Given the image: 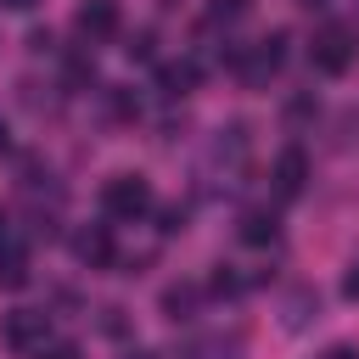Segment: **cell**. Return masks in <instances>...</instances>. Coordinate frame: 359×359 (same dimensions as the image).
Here are the masks:
<instances>
[{"label": "cell", "instance_id": "6da1fadb", "mask_svg": "<svg viewBox=\"0 0 359 359\" xmlns=\"http://www.w3.org/2000/svg\"><path fill=\"white\" fill-rule=\"evenodd\" d=\"M157 208V196H151V180H140V174H112L107 185H101V213L107 219H146Z\"/></svg>", "mask_w": 359, "mask_h": 359}, {"label": "cell", "instance_id": "7a4b0ae2", "mask_svg": "<svg viewBox=\"0 0 359 359\" xmlns=\"http://www.w3.org/2000/svg\"><path fill=\"white\" fill-rule=\"evenodd\" d=\"M309 56H314V67H320V73H348V67H353V56H359V34H353L348 22H325V28H314Z\"/></svg>", "mask_w": 359, "mask_h": 359}, {"label": "cell", "instance_id": "3957f363", "mask_svg": "<svg viewBox=\"0 0 359 359\" xmlns=\"http://www.w3.org/2000/svg\"><path fill=\"white\" fill-rule=\"evenodd\" d=\"M280 62H286V34H264V39H252V45L236 56V73H241L247 90H264V84L280 73Z\"/></svg>", "mask_w": 359, "mask_h": 359}, {"label": "cell", "instance_id": "277c9868", "mask_svg": "<svg viewBox=\"0 0 359 359\" xmlns=\"http://www.w3.org/2000/svg\"><path fill=\"white\" fill-rule=\"evenodd\" d=\"M0 342H6L11 353H39V348L50 342V314H39V309H11V314H0Z\"/></svg>", "mask_w": 359, "mask_h": 359}, {"label": "cell", "instance_id": "5b68a950", "mask_svg": "<svg viewBox=\"0 0 359 359\" xmlns=\"http://www.w3.org/2000/svg\"><path fill=\"white\" fill-rule=\"evenodd\" d=\"M247 123H230V129H219L213 135V146H208V168H224V174H236L241 163H247Z\"/></svg>", "mask_w": 359, "mask_h": 359}, {"label": "cell", "instance_id": "8992f818", "mask_svg": "<svg viewBox=\"0 0 359 359\" xmlns=\"http://www.w3.org/2000/svg\"><path fill=\"white\" fill-rule=\"evenodd\" d=\"M73 28H79L90 45L112 39V34H118V0H84V6H79V17H73Z\"/></svg>", "mask_w": 359, "mask_h": 359}, {"label": "cell", "instance_id": "52a82bcc", "mask_svg": "<svg viewBox=\"0 0 359 359\" xmlns=\"http://www.w3.org/2000/svg\"><path fill=\"white\" fill-rule=\"evenodd\" d=\"M303 180H309L303 146H280V157H275V191L280 196H303Z\"/></svg>", "mask_w": 359, "mask_h": 359}, {"label": "cell", "instance_id": "ba28073f", "mask_svg": "<svg viewBox=\"0 0 359 359\" xmlns=\"http://www.w3.org/2000/svg\"><path fill=\"white\" fill-rule=\"evenodd\" d=\"M73 252H79V264H90V269L112 264V230H107V224H90V230H79V236H73Z\"/></svg>", "mask_w": 359, "mask_h": 359}, {"label": "cell", "instance_id": "9c48e42d", "mask_svg": "<svg viewBox=\"0 0 359 359\" xmlns=\"http://www.w3.org/2000/svg\"><path fill=\"white\" fill-rule=\"evenodd\" d=\"M314 320H320V292H314V286H297V292L286 297V309H280V325H286V331H309Z\"/></svg>", "mask_w": 359, "mask_h": 359}, {"label": "cell", "instance_id": "30bf717a", "mask_svg": "<svg viewBox=\"0 0 359 359\" xmlns=\"http://www.w3.org/2000/svg\"><path fill=\"white\" fill-rule=\"evenodd\" d=\"M22 286H28V247L0 241V292H22Z\"/></svg>", "mask_w": 359, "mask_h": 359}, {"label": "cell", "instance_id": "8fae6325", "mask_svg": "<svg viewBox=\"0 0 359 359\" xmlns=\"http://www.w3.org/2000/svg\"><path fill=\"white\" fill-rule=\"evenodd\" d=\"M236 236H241L247 247H269V241L280 236V224H275V213H264V208H252V213H241V224H236Z\"/></svg>", "mask_w": 359, "mask_h": 359}, {"label": "cell", "instance_id": "7c38bea8", "mask_svg": "<svg viewBox=\"0 0 359 359\" xmlns=\"http://www.w3.org/2000/svg\"><path fill=\"white\" fill-rule=\"evenodd\" d=\"M196 303H202V286H191V280L163 286V314H168V320H191V314H196Z\"/></svg>", "mask_w": 359, "mask_h": 359}, {"label": "cell", "instance_id": "4fadbf2b", "mask_svg": "<svg viewBox=\"0 0 359 359\" xmlns=\"http://www.w3.org/2000/svg\"><path fill=\"white\" fill-rule=\"evenodd\" d=\"M196 84V62H168L163 67V95H185Z\"/></svg>", "mask_w": 359, "mask_h": 359}, {"label": "cell", "instance_id": "5bb4252c", "mask_svg": "<svg viewBox=\"0 0 359 359\" xmlns=\"http://www.w3.org/2000/svg\"><path fill=\"white\" fill-rule=\"evenodd\" d=\"M342 297H348V303H359V258H353V264H348V275H342Z\"/></svg>", "mask_w": 359, "mask_h": 359}, {"label": "cell", "instance_id": "9a60e30c", "mask_svg": "<svg viewBox=\"0 0 359 359\" xmlns=\"http://www.w3.org/2000/svg\"><path fill=\"white\" fill-rule=\"evenodd\" d=\"M123 50H129V56H151V34H146V28H140V34H129V45H123Z\"/></svg>", "mask_w": 359, "mask_h": 359}, {"label": "cell", "instance_id": "2e32d148", "mask_svg": "<svg viewBox=\"0 0 359 359\" xmlns=\"http://www.w3.org/2000/svg\"><path fill=\"white\" fill-rule=\"evenodd\" d=\"M39 359H79V348L73 342H50V348H39Z\"/></svg>", "mask_w": 359, "mask_h": 359}, {"label": "cell", "instance_id": "e0dca14e", "mask_svg": "<svg viewBox=\"0 0 359 359\" xmlns=\"http://www.w3.org/2000/svg\"><path fill=\"white\" fill-rule=\"evenodd\" d=\"M247 0H213V17H241Z\"/></svg>", "mask_w": 359, "mask_h": 359}, {"label": "cell", "instance_id": "ac0fdd59", "mask_svg": "<svg viewBox=\"0 0 359 359\" xmlns=\"http://www.w3.org/2000/svg\"><path fill=\"white\" fill-rule=\"evenodd\" d=\"M325 359H359V353H353V348H331Z\"/></svg>", "mask_w": 359, "mask_h": 359}, {"label": "cell", "instance_id": "d6986e66", "mask_svg": "<svg viewBox=\"0 0 359 359\" xmlns=\"http://www.w3.org/2000/svg\"><path fill=\"white\" fill-rule=\"evenodd\" d=\"M123 359H151V353H146V348H129V353H123Z\"/></svg>", "mask_w": 359, "mask_h": 359}, {"label": "cell", "instance_id": "ffe728a7", "mask_svg": "<svg viewBox=\"0 0 359 359\" xmlns=\"http://www.w3.org/2000/svg\"><path fill=\"white\" fill-rule=\"evenodd\" d=\"M6 146H11V135H6V123H0V151H6Z\"/></svg>", "mask_w": 359, "mask_h": 359}, {"label": "cell", "instance_id": "44dd1931", "mask_svg": "<svg viewBox=\"0 0 359 359\" xmlns=\"http://www.w3.org/2000/svg\"><path fill=\"white\" fill-rule=\"evenodd\" d=\"M303 6H325V0H303Z\"/></svg>", "mask_w": 359, "mask_h": 359}, {"label": "cell", "instance_id": "7402d4cb", "mask_svg": "<svg viewBox=\"0 0 359 359\" xmlns=\"http://www.w3.org/2000/svg\"><path fill=\"white\" fill-rule=\"evenodd\" d=\"M0 224H6V219H0Z\"/></svg>", "mask_w": 359, "mask_h": 359}]
</instances>
